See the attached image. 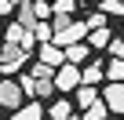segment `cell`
Wrapping results in <instances>:
<instances>
[{
  "label": "cell",
  "instance_id": "11",
  "mask_svg": "<svg viewBox=\"0 0 124 120\" xmlns=\"http://www.w3.org/2000/svg\"><path fill=\"white\" fill-rule=\"evenodd\" d=\"M66 62H70V66L88 62V44H73V47H66Z\"/></svg>",
  "mask_w": 124,
  "mask_h": 120
},
{
  "label": "cell",
  "instance_id": "6",
  "mask_svg": "<svg viewBox=\"0 0 124 120\" xmlns=\"http://www.w3.org/2000/svg\"><path fill=\"white\" fill-rule=\"evenodd\" d=\"M102 102L109 106V113H124V84H109V87H102Z\"/></svg>",
  "mask_w": 124,
  "mask_h": 120
},
{
  "label": "cell",
  "instance_id": "15",
  "mask_svg": "<svg viewBox=\"0 0 124 120\" xmlns=\"http://www.w3.org/2000/svg\"><path fill=\"white\" fill-rule=\"evenodd\" d=\"M88 40H91V47H109V40H113V36H109V29H91V33H88Z\"/></svg>",
  "mask_w": 124,
  "mask_h": 120
},
{
  "label": "cell",
  "instance_id": "8",
  "mask_svg": "<svg viewBox=\"0 0 124 120\" xmlns=\"http://www.w3.org/2000/svg\"><path fill=\"white\" fill-rule=\"evenodd\" d=\"M8 120H44V106H40V102H26V106L15 109Z\"/></svg>",
  "mask_w": 124,
  "mask_h": 120
},
{
  "label": "cell",
  "instance_id": "14",
  "mask_svg": "<svg viewBox=\"0 0 124 120\" xmlns=\"http://www.w3.org/2000/svg\"><path fill=\"white\" fill-rule=\"evenodd\" d=\"M18 87H22V95H33V98H40V87H44V84H40V80L29 73V77H22V80H18Z\"/></svg>",
  "mask_w": 124,
  "mask_h": 120
},
{
  "label": "cell",
  "instance_id": "4",
  "mask_svg": "<svg viewBox=\"0 0 124 120\" xmlns=\"http://www.w3.org/2000/svg\"><path fill=\"white\" fill-rule=\"evenodd\" d=\"M0 106L4 109H22V87H18V80H0Z\"/></svg>",
  "mask_w": 124,
  "mask_h": 120
},
{
  "label": "cell",
  "instance_id": "22",
  "mask_svg": "<svg viewBox=\"0 0 124 120\" xmlns=\"http://www.w3.org/2000/svg\"><path fill=\"white\" fill-rule=\"evenodd\" d=\"M109 55L113 58H124V40H109Z\"/></svg>",
  "mask_w": 124,
  "mask_h": 120
},
{
  "label": "cell",
  "instance_id": "16",
  "mask_svg": "<svg viewBox=\"0 0 124 120\" xmlns=\"http://www.w3.org/2000/svg\"><path fill=\"white\" fill-rule=\"evenodd\" d=\"M102 116H109V106H106V102H95L91 109H84L80 120H102Z\"/></svg>",
  "mask_w": 124,
  "mask_h": 120
},
{
  "label": "cell",
  "instance_id": "18",
  "mask_svg": "<svg viewBox=\"0 0 124 120\" xmlns=\"http://www.w3.org/2000/svg\"><path fill=\"white\" fill-rule=\"evenodd\" d=\"M33 11H37V18H40V22H47V18L55 15V7H51V4H44V0H33Z\"/></svg>",
  "mask_w": 124,
  "mask_h": 120
},
{
  "label": "cell",
  "instance_id": "21",
  "mask_svg": "<svg viewBox=\"0 0 124 120\" xmlns=\"http://www.w3.org/2000/svg\"><path fill=\"white\" fill-rule=\"evenodd\" d=\"M102 15H124V7L113 4V0H102Z\"/></svg>",
  "mask_w": 124,
  "mask_h": 120
},
{
  "label": "cell",
  "instance_id": "27",
  "mask_svg": "<svg viewBox=\"0 0 124 120\" xmlns=\"http://www.w3.org/2000/svg\"><path fill=\"white\" fill-rule=\"evenodd\" d=\"M120 120H124V116H120Z\"/></svg>",
  "mask_w": 124,
  "mask_h": 120
},
{
  "label": "cell",
  "instance_id": "12",
  "mask_svg": "<svg viewBox=\"0 0 124 120\" xmlns=\"http://www.w3.org/2000/svg\"><path fill=\"white\" fill-rule=\"evenodd\" d=\"M47 116H51V120H70V116H73V102H66V98L55 102V106L47 109Z\"/></svg>",
  "mask_w": 124,
  "mask_h": 120
},
{
  "label": "cell",
  "instance_id": "17",
  "mask_svg": "<svg viewBox=\"0 0 124 120\" xmlns=\"http://www.w3.org/2000/svg\"><path fill=\"white\" fill-rule=\"evenodd\" d=\"M33 36H37V44H51V40H55V29H51L47 22H40V26L33 29Z\"/></svg>",
  "mask_w": 124,
  "mask_h": 120
},
{
  "label": "cell",
  "instance_id": "7",
  "mask_svg": "<svg viewBox=\"0 0 124 120\" xmlns=\"http://www.w3.org/2000/svg\"><path fill=\"white\" fill-rule=\"evenodd\" d=\"M73 102H77L80 109H91V106L99 102V87H88V84H80V87L73 91Z\"/></svg>",
  "mask_w": 124,
  "mask_h": 120
},
{
  "label": "cell",
  "instance_id": "20",
  "mask_svg": "<svg viewBox=\"0 0 124 120\" xmlns=\"http://www.w3.org/2000/svg\"><path fill=\"white\" fill-rule=\"evenodd\" d=\"M88 29H106V15H102V11H95V15L88 18Z\"/></svg>",
  "mask_w": 124,
  "mask_h": 120
},
{
  "label": "cell",
  "instance_id": "10",
  "mask_svg": "<svg viewBox=\"0 0 124 120\" xmlns=\"http://www.w3.org/2000/svg\"><path fill=\"white\" fill-rule=\"evenodd\" d=\"M80 77H84V84H88V87L102 84V62H91V66H84V69H80Z\"/></svg>",
  "mask_w": 124,
  "mask_h": 120
},
{
  "label": "cell",
  "instance_id": "24",
  "mask_svg": "<svg viewBox=\"0 0 124 120\" xmlns=\"http://www.w3.org/2000/svg\"><path fill=\"white\" fill-rule=\"evenodd\" d=\"M113 4H120V7H124V0H113Z\"/></svg>",
  "mask_w": 124,
  "mask_h": 120
},
{
  "label": "cell",
  "instance_id": "3",
  "mask_svg": "<svg viewBox=\"0 0 124 120\" xmlns=\"http://www.w3.org/2000/svg\"><path fill=\"white\" fill-rule=\"evenodd\" d=\"M4 44H11V47H22V51H29L33 44H37V36H33V29H26V26H8V33H4Z\"/></svg>",
  "mask_w": 124,
  "mask_h": 120
},
{
  "label": "cell",
  "instance_id": "1",
  "mask_svg": "<svg viewBox=\"0 0 124 120\" xmlns=\"http://www.w3.org/2000/svg\"><path fill=\"white\" fill-rule=\"evenodd\" d=\"M84 84V77H80V66H62V69H55V91H77Z\"/></svg>",
  "mask_w": 124,
  "mask_h": 120
},
{
  "label": "cell",
  "instance_id": "19",
  "mask_svg": "<svg viewBox=\"0 0 124 120\" xmlns=\"http://www.w3.org/2000/svg\"><path fill=\"white\" fill-rule=\"evenodd\" d=\"M51 7H55V15H70V18H73V7H77V0H55Z\"/></svg>",
  "mask_w": 124,
  "mask_h": 120
},
{
  "label": "cell",
  "instance_id": "9",
  "mask_svg": "<svg viewBox=\"0 0 124 120\" xmlns=\"http://www.w3.org/2000/svg\"><path fill=\"white\" fill-rule=\"evenodd\" d=\"M18 26H26V29H37V26H40V18H37V11H33V0L18 7Z\"/></svg>",
  "mask_w": 124,
  "mask_h": 120
},
{
  "label": "cell",
  "instance_id": "5",
  "mask_svg": "<svg viewBox=\"0 0 124 120\" xmlns=\"http://www.w3.org/2000/svg\"><path fill=\"white\" fill-rule=\"evenodd\" d=\"M37 62H44L47 69H62V66H66V51L55 47V44H40V58H37Z\"/></svg>",
  "mask_w": 124,
  "mask_h": 120
},
{
  "label": "cell",
  "instance_id": "25",
  "mask_svg": "<svg viewBox=\"0 0 124 120\" xmlns=\"http://www.w3.org/2000/svg\"><path fill=\"white\" fill-rule=\"evenodd\" d=\"M77 4H84V0H77Z\"/></svg>",
  "mask_w": 124,
  "mask_h": 120
},
{
  "label": "cell",
  "instance_id": "26",
  "mask_svg": "<svg viewBox=\"0 0 124 120\" xmlns=\"http://www.w3.org/2000/svg\"><path fill=\"white\" fill-rule=\"evenodd\" d=\"M0 40H4V33H0Z\"/></svg>",
  "mask_w": 124,
  "mask_h": 120
},
{
  "label": "cell",
  "instance_id": "13",
  "mask_svg": "<svg viewBox=\"0 0 124 120\" xmlns=\"http://www.w3.org/2000/svg\"><path fill=\"white\" fill-rule=\"evenodd\" d=\"M106 77H109V84H124V58H113L106 66Z\"/></svg>",
  "mask_w": 124,
  "mask_h": 120
},
{
  "label": "cell",
  "instance_id": "23",
  "mask_svg": "<svg viewBox=\"0 0 124 120\" xmlns=\"http://www.w3.org/2000/svg\"><path fill=\"white\" fill-rule=\"evenodd\" d=\"M15 11V4H11V0H0V15H11Z\"/></svg>",
  "mask_w": 124,
  "mask_h": 120
},
{
  "label": "cell",
  "instance_id": "2",
  "mask_svg": "<svg viewBox=\"0 0 124 120\" xmlns=\"http://www.w3.org/2000/svg\"><path fill=\"white\" fill-rule=\"evenodd\" d=\"M26 58H29V51L4 44V51H0V69H4V73H18V69L26 66Z\"/></svg>",
  "mask_w": 124,
  "mask_h": 120
}]
</instances>
